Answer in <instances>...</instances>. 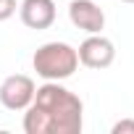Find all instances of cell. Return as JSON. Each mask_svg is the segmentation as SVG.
Masks as SVG:
<instances>
[{
  "instance_id": "obj_1",
  "label": "cell",
  "mask_w": 134,
  "mask_h": 134,
  "mask_svg": "<svg viewBox=\"0 0 134 134\" xmlns=\"http://www.w3.org/2000/svg\"><path fill=\"white\" fill-rule=\"evenodd\" d=\"M84 126L82 100L58 82L37 87L34 100L24 113L26 134H79Z\"/></svg>"
},
{
  "instance_id": "obj_2",
  "label": "cell",
  "mask_w": 134,
  "mask_h": 134,
  "mask_svg": "<svg viewBox=\"0 0 134 134\" xmlns=\"http://www.w3.org/2000/svg\"><path fill=\"white\" fill-rule=\"evenodd\" d=\"M32 66L45 82H60L74 76V71L79 69V55L69 42H45L42 47H37Z\"/></svg>"
},
{
  "instance_id": "obj_3",
  "label": "cell",
  "mask_w": 134,
  "mask_h": 134,
  "mask_svg": "<svg viewBox=\"0 0 134 134\" xmlns=\"http://www.w3.org/2000/svg\"><path fill=\"white\" fill-rule=\"evenodd\" d=\"M34 92H37V84L32 76L13 74L0 84V103L8 110H26L29 103L34 100Z\"/></svg>"
},
{
  "instance_id": "obj_4",
  "label": "cell",
  "mask_w": 134,
  "mask_h": 134,
  "mask_svg": "<svg viewBox=\"0 0 134 134\" xmlns=\"http://www.w3.org/2000/svg\"><path fill=\"white\" fill-rule=\"evenodd\" d=\"M76 55H79V63L82 66L100 71V69H108V66L116 60V45L108 37H103V34H90L79 45Z\"/></svg>"
},
{
  "instance_id": "obj_5",
  "label": "cell",
  "mask_w": 134,
  "mask_h": 134,
  "mask_svg": "<svg viewBox=\"0 0 134 134\" xmlns=\"http://www.w3.org/2000/svg\"><path fill=\"white\" fill-rule=\"evenodd\" d=\"M69 19L76 29L90 32V34H100L103 26H105V13L92 0H71L69 3Z\"/></svg>"
},
{
  "instance_id": "obj_6",
  "label": "cell",
  "mask_w": 134,
  "mask_h": 134,
  "mask_svg": "<svg viewBox=\"0 0 134 134\" xmlns=\"http://www.w3.org/2000/svg\"><path fill=\"white\" fill-rule=\"evenodd\" d=\"M21 21L29 29H50L55 21V3L53 0H24L19 5Z\"/></svg>"
},
{
  "instance_id": "obj_7",
  "label": "cell",
  "mask_w": 134,
  "mask_h": 134,
  "mask_svg": "<svg viewBox=\"0 0 134 134\" xmlns=\"http://www.w3.org/2000/svg\"><path fill=\"white\" fill-rule=\"evenodd\" d=\"M16 0H0V21H8L13 13H16Z\"/></svg>"
},
{
  "instance_id": "obj_8",
  "label": "cell",
  "mask_w": 134,
  "mask_h": 134,
  "mask_svg": "<svg viewBox=\"0 0 134 134\" xmlns=\"http://www.w3.org/2000/svg\"><path fill=\"white\" fill-rule=\"evenodd\" d=\"M110 131H113V134H134V118H124V121L113 124Z\"/></svg>"
},
{
  "instance_id": "obj_9",
  "label": "cell",
  "mask_w": 134,
  "mask_h": 134,
  "mask_svg": "<svg viewBox=\"0 0 134 134\" xmlns=\"http://www.w3.org/2000/svg\"><path fill=\"white\" fill-rule=\"evenodd\" d=\"M121 3H134V0H121Z\"/></svg>"
}]
</instances>
